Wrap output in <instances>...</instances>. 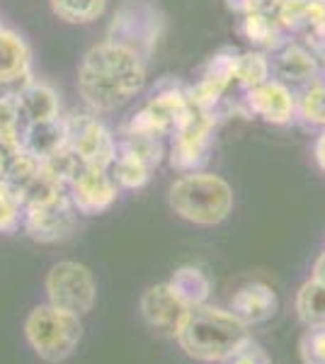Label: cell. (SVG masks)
<instances>
[{
  "mask_svg": "<svg viewBox=\"0 0 325 364\" xmlns=\"http://www.w3.org/2000/svg\"><path fill=\"white\" fill-rule=\"evenodd\" d=\"M146 83V49L107 37L80 61L78 92L92 112H112L141 92Z\"/></svg>",
  "mask_w": 325,
  "mask_h": 364,
  "instance_id": "obj_1",
  "label": "cell"
},
{
  "mask_svg": "<svg viewBox=\"0 0 325 364\" xmlns=\"http://www.w3.org/2000/svg\"><path fill=\"white\" fill-rule=\"evenodd\" d=\"M175 340L192 360L218 364L243 348L250 336L245 323L235 318L230 311L202 304L185 314Z\"/></svg>",
  "mask_w": 325,
  "mask_h": 364,
  "instance_id": "obj_2",
  "label": "cell"
},
{
  "mask_svg": "<svg viewBox=\"0 0 325 364\" xmlns=\"http://www.w3.org/2000/svg\"><path fill=\"white\" fill-rule=\"evenodd\" d=\"M168 202L180 219L199 226H214L221 224L233 209V190L214 173L192 170L173 182Z\"/></svg>",
  "mask_w": 325,
  "mask_h": 364,
  "instance_id": "obj_3",
  "label": "cell"
},
{
  "mask_svg": "<svg viewBox=\"0 0 325 364\" xmlns=\"http://www.w3.org/2000/svg\"><path fill=\"white\" fill-rule=\"evenodd\" d=\"M25 338L41 362L61 364L78 350L82 340L80 316L41 304L25 318Z\"/></svg>",
  "mask_w": 325,
  "mask_h": 364,
  "instance_id": "obj_4",
  "label": "cell"
},
{
  "mask_svg": "<svg viewBox=\"0 0 325 364\" xmlns=\"http://www.w3.org/2000/svg\"><path fill=\"white\" fill-rule=\"evenodd\" d=\"M216 132L214 109H190L180 127L173 132V146H170V166L180 173L199 170L209 158L211 144Z\"/></svg>",
  "mask_w": 325,
  "mask_h": 364,
  "instance_id": "obj_5",
  "label": "cell"
},
{
  "mask_svg": "<svg viewBox=\"0 0 325 364\" xmlns=\"http://www.w3.org/2000/svg\"><path fill=\"white\" fill-rule=\"evenodd\" d=\"M46 296H49L51 306L63 309L75 316H85L92 311L97 299L95 277L80 262H56L46 274Z\"/></svg>",
  "mask_w": 325,
  "mask_h": 364,
  "instance_id": "obj_6",
  "label": "cell"
},
{
  "mask_svg": "<svg viewBox=\"0 0 325 364\" xmlns=\"http://www.w3.org/2000/svg\"><path fill=\"white\" fill-rule=\"evenodd\" d=\"M190 102H187L185 90L177 87H163L153 95L144 107L124 127V136H168L173 134L180 122L190 112Z\"/></svg>",
  "mask_w": 325,
  "mask_h": 364,
  "instance_id": "obj_7",
  "label": "cell"
},
{
  "mask_svg": "<svg viewBox=\"0 0 325 364\" xmlns=\"http://www.w3.org/2000/svg\"><path fill=\"white\" fill-rule=\"evenodd\" d=\"M66 144L80 158L82 166L110 168L117 158V141L95 114H75L66 119Z\"/></svg>",
  "mask_w": 325,
  "mask_h": 364,
  "instance_id": "obj_8",
  "label": "cell"
},
{
  "mask_svg": "<svg viewBox=\"0 0 325 364\" xmlns=\"http://www.w3.org/2000/svg\"><path fill=\"white\" fill-rule=\"evenodd\" d=\"M75 207L68 195L51 199L44 204L22 209V226L39 243H56L73 233L75 228Z\"/></svg>",
  "mask_w": 325,
  "mask_h": 364,
  "instance_id": "obj_9",
  "label": "cell"
},
{
  "mask_svg": "<svg viewBox=\"0 0 325 364\" xmlns=\"http://www.w3.org/2000/svg\"><path fill=\"white\" fill-rule=\"evenodd\" d=\"M68 197L78 214L97 216L107 211L119 197V187L112 180L107 168L85 166L78 170L73 180L68 182Z\"/></svg>",
  "mask_w": 325,
  "mask_h": 364,
  "instance_id": "obj_10",
  "label": "cell"
},
{
  "mask_svg": "<svg viewBox=\"0 0 325 364\" xmlns=\"http://www.w3.org/2000/svg\"><path fill=\"white\" fill-rule=\"evenodd\" d=\"M275 80L289 87H306L321 80L323 63L313 49L304 42H284L277 49L275 61H270Z\"/></svg>",
  "mask_w": 325,
  "mask_h": 364,
  "instance_id": "obj_11",
  "label": "cell"
},
{
  "mask_svg": "<svg viewBox=\"0 0 325 364\" xmlns=\"http://www.w3.org/2000/svg\"><path fill=\"white\" fill-rule=\"evenodd\" d=\"M185 301L173 291V287L168 282L151 287L144 296H141V318L146 321V326L153 328L165 336H175L180 328L182 318L187 314Z\"/></svg>",
  "mask_w": 325,
  "mask_h": 364,
  "instance_id": "obj_12",
  "label": "cell"
},
{
  "mask_svg": "<svg viewBox=\"0 0 325 364\" xmlns=\"http://www.w3.org/2000/svg\"><path fill=\"white\" fill-rule=\"evenodd\" d=\"M247 112L262 117L270 124H289L297 117V97L292 87L270 78L262 85L250 87L245 92Z\"/></svg>",
  "mask_w": 325,
  "mask_h": 364,
  "instance_id": "obj_13",
  "label": "cell"
},
{
  "mask_svg": "<svg viewBox=\"0 0 325 364\" xmlns=\"http://www.w3.org/2000/svg\"><path fill=\"white\" fill-rule=\"evenodd\" d=\"M279 309V299L272 291V287L262 282H252V284L240 287L230 299V314L238 321H243L247 328L267 323Z\"/></svg>",
  "mask_w": 325,
  "mask_h": 364,
  "instance_id": "obj_14",
  "label": "cell"
},
{
  "mask_svg": "<svg viewBox=\"0 0 325 364\" xmlns=\"http://www.w3.org/2000/svg\"><path fill=\"white\" fill-rule=\"evenodd\" d=\"M66 141H68L66 122L61 119L34 122V124H27L25 132L20 134V149L32 154L34 158H39V161H44L46 156L63 149Z\"/></svg>",
  "mask_w": 325,
  "mask_h": 364,
  "instance_id": "obj_15",
  "label": "cell"
},
{
  "mask_svg": "<svg viewBox=\"0 0 325 364\" xmlns=\"http://www.w3.org/2000/svg\"><path fill=\"white\" fill-rule=\"evenodd\" d=\"M17 105H20V114L27 124L58 119V100L54 90L41 83H32L17 92Z\"/></svg>",
  "mask_w": 325,
  "mask_h": 364,
  "instance_id": "obj_16",
  "label": "cell"
},
{
  "mask_svg": "<svg viewBox=\"0 0 325 364\" xmlns=\"http://www.w3.org/2000/svg\"><path fill=\"white\" fill-rule=\"evenodd\" d=\"M240 34L257 49L277 51L284 44V29L270 13H247L240 20Z\"/></svg>",
  "mask_w": 325,
  "mask_h": 364,
  "instance_id": "obj_17",
  "label": "cell"
},
{
  "mask_svg": "<svg viewBox=\"0 0 325 364\" xmlns=\"http://www.w3.org/2000/svg\"><path fill=\"white\" fill-rule=\"evenodd\" d=\"M168 284L173 287V291L185 301L187 309L202 306L211 294V282L199 267H180L173 272V277L168 279Z\"/></svg>",
  "mask_w": 325,
  "mask_h": 364,
  "instance_id": "obj_18",
  "label": "cell"
},
{
  "mask_svg": "<svg viewBox=\"0 0 325 364\" xmlns=\"http://www.w3.org/2000/svg\"><path fill=\"white\" fill-rule=\"evenodd\" d=\"M29 66V51L20 37L0 32V85L25 78Z\"/></svg>",
  "mask_w": 325,
  "mask_h": 364,
  "instance_id": "obj_19",
  "label": "cell"
},
{
  "mask_svg": "<svg viewBox=\"0 0 325 364\" xmlns=\"http://www.w3.org/2000/svg\"><path fill=\"white\" fill-rule=\"evenodd\" d=\"M112 180L117 182V187H124V190H139L146 182L151 180V166L144 163L139 156H134L132 151H124L117 144V158L112 161V166L107 168Z\"/></svg>",
  "mask_w": 325,
  "mask_h": 364,
  "instance_id": "obj_20",
  "label": "cell"
},
{
  "mask_svg": "<svg viewBox=\"0 0 325 364\" xmlns=\"http://www.w3.org/2000/svg\"><path fill=\"white\" fill-rule=\"evenodd\" d=\"M272 66L270 58L260 51H247V54H235L233 61V83H238L247 92L250 87L262 85L270 80Z\"/></svg>",
  "mask_w": 325,
  "mask_h": 364,
  "instance_id": "obj_21",
  "label": "cell"
},
{
  "mask_svg": "<svg viewBox=\"0 0 325 364\" xmlns=\"http://www.w3.org/2000/svg\"><path fill=\"white\" fill-rule=\"evenodd\" d=\"M297 314L306 328L325 326V287L321 282L311 277L301 284L297 294Z\"/></svg>",
  "mask_w": 325,
  "mask_h": 364,
  "instance_id": "obj_22",
  "label": "cell"
},
{
  "mask_svg": "<svg viewBox=\"0 0 325 364\" xmlns=\"http://www.w3.org/2000/svg\"><path fill=\"white\" fill-rule=\"evenodd\" d=\"M297 117L309 127L325 129V83L316 80V83L301 87L297 97Z\"/></svg>",
  "mask_w": 325,
  "mask_h": 364,
  "instance_id": "obj_23",
  "label": "cell"
},
{
  "mask_svg": "<svg viewBox=\"0 0 325 364\" xmlns=\"http://www.w3.org/2000/svg\"><path fill=\"white\" fill-rule=\"evenodd\" d=\"M107 0H51L54 13L73 25H85V22L97 20L105 13Z\"/></svg>",
  "mask_w": 325,
  "mask_h": 364,
  "instance_id": "obj_24",
  "label": "cell"
},
{
  "mask_svg": "<svg viewBox=\"0 0 325 364\" xmlns=\"http://www.w3.org/2000/svg\"><path fill=\"white\" fill-rule=\"evenodd\" d=\"M119 149L132 151L134 156H139L141 161L149 163L151 168H156L165 156L163 141L158 136H124L119 141Z\"/></svg>",
  "mask_w": 325,
  "mask_h": 364,
  "instance_id": "obj_25",
  "label": "cell"
},
{
  "mask_svg": "<svg viewBox=\"0 0 325 364\" xmlns=\"http://www.w3.org/2000/svg\"><path fill=\"white\" fill-rule=\"evenodd\" d=\"M22 224L20 199L3 180H0V233H10Z\"/></svg>",
  "mask_w": 325,
  "mask_h": 364,
  "instance_id": "obj_26",
  "label": "cell"
},
{
  "mask_svg": "<svg viewBox=\"0 0 325 364\" xmlns=\"http://www.w3.org/2000/svg\"><path fill=\"white\" fill-rule=\"evenodd\" d=\"M299 352L304 364H325V326H313L301 336Z\"/></svg>",
  "mask_w": 325,
  "mask_h": 364,
  "instance_id": "obj_27",
  "label": "cell"
},
{
  "mask_svg": "<svg viewBox=\"0 0 325 364\" xmlns=\"http://www.w3.org/2000/svg\"><path fill=\"white\" fill-rule=\"evenodd\" d=\"M218 364H272V360H270L267 352H265L262 345L247 340V343L238 352H233L228 360H223Z\"/></svg>",
  "mask_w": 325,
  "mask_h": 364,
  "instance_id": "obj_28",
  "label": "cell"
},
{
  "mask_svg": "<svg viewBox=\"0 0 325 364\" xmlns=\"http://www.w3.org/2000/svg\"><path fill=\"white\" fill-rule=\"evenodd\" d=\"M313 154H316V161H318V166H321V170H325V129L321 136H318L316 146H313Z\"/></svg>",
  "mask_w": 325,
  "mask_h": 364,
  "instance_id": "obj_29",
  "label": "cell"
},
{
  "mask_svg": "<svg viewBox=\"0 0 325 364\" xmlns=\"http://www.w3.org/2000/svg\"><path fill=\"white\" fill-rule=\"evenodd\" d=\"M313 279L321 282V284L325 287V252L316 260V265H313Z\"/></svg>",
  "mask_w": 325,
  "mask_h": 364,
  "instance_id": "obj_30",
  "label": "cell"
}]
</instances>
